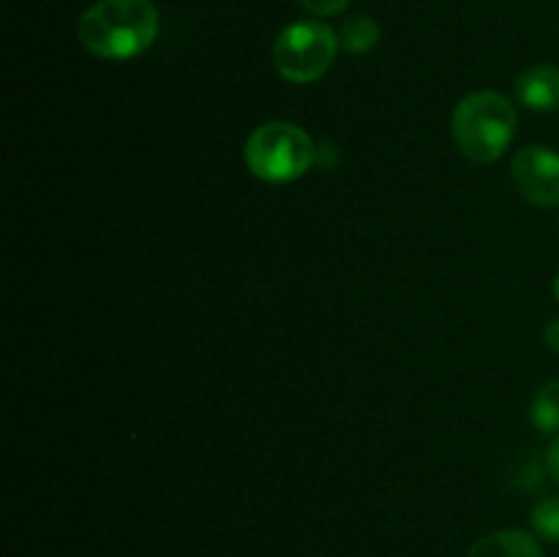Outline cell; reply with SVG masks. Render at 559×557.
Segmentation results:
<instances>
[{
  "instance_id": "cell-1",
  "label": "cell",
  "mask_w": 559,
  "mask_h": 557,
  "mask_svg": "<svg viewBox=\"0 0 559 557\" xmlns=\"http://www.w3.org/2000/svg\"><path fill=\"white\" fill-rule=\"evenodd\" d=\"M158 36V9L153 0H98L82 14L80 42L104 60H131Z\"/></svg>"
},
{
  "instance_id": "cell-2",
  "label": "cell",
  "mask_w": 559,
  "mask_h": 557,
  "mask_svg": "<svg viewBox=\"0 0 559 557\" xmlns=\"http://www.w3.org/2000/svg\"><path fill=\"white\" fill-rule=\"evenodd\" d=\"M516 107L502 93H469L456 104L451 118L453 142L459 151L478 164H491L511 147L516 137Z\"/></svg>"
},
{
  "instance_id": "cell-3",
  "label": "cell",
  "mask_w": 559,
  "mask_h": 557,
  "mask_svg": "<svg viewBox=\"0 0 559 557\" xmlns=\"http://www.w3.org/2000/svg\"><path fill=\"white\" fill-rule=\"evenodd\" d=\"M317 151L309 134L287 120L257 126L243 147L246 167L265 183H289L317 164Z\"/></svg>"
},
{
  "instance_id": "cell-4",
  "label": "cell",
  "mask_w": 559,
  "mask_h": 557,
  "mask_svg": "<svg viewBox=\"0 0 559 557\" xmlns=\"http://www.w3.org/2000/svg\"><path fill=\"white\" fill-rule=\"evenodd\" d=\"M338 52V33L322 22L304 20L284 27L273 47L276 71L293 85L317 82L333 66Z\"/></svg>"
},
{
  "instance_id": "cell-5",
  "label": "cell",
  "mask_w": 559,
  "mask_h": 557,
  "mask_svg": "<svg viewBox=\"0 0 559 557\" xmlns=\"http://www.w3.org/2000/svg\"><path fill=\"white\" fill-rule=\"evenodd\" d=\"M511 178L519 194L533 205H559V153L544 145L522 147L511 162Z\"/></svg>"
},
{
  "instance_id": "cell-6",
  "label": "cell",
  "mask_w": 559,
  "mask_h": 557,
  "mask_svg": "<svg viewBox=\"0 0 559 557\" xmlns=\"http://www.w3.org/2000/svg\"><path fill=\"white\" fill-rule=\"evenodd\" d=\"M516 98L535 112H555L559 109V69L540 63L522 71L516 80Z\"/></svg>"
},
{
  "instance_id": "cell-7",
  "label": "cell",
  "mask_w": 559,
  "mask_h": 557,
  "mask_svg": "<svg viewBox=\"0 0 559 557\" xmlns=\"http://www.w3.org/2000/svg\"><path fill=\"white\" fill-rule=\"evenodd\" d=\"M467 557H544L538 538L524 530H495L469 546Z\"/></svg>"
},
{
  "instance_id": "cell-8",
  "label": "cell",
  "mask_w": 559,
  "mask_h": 557,
  "mask_svg": "<svg viewBox=\"0 0 559 557\" xmlns=\"http://www.w3.org/2000/svg\"><path fill=\"white\" fill-rule=\"evenodd\" d=\"M380 44V25L371 16H349L338 31V47L349 55H366Z\"/></svg>"
},
{
  "instance_id": "cell-9",
  "label": "cell",
  "mask_w": 559,
  "mask_h": 557,
  "mask_svg": "<svg viewBox=\"0 0 559 557\" xmlns=\"http://www.w3.org/2000/svg\"><path fill=\"white\" fill-rule=\"evenodd\" d=\"M530 418L546 435H559V377L538 388L533 407H530Z\"/></svg>"
},
{
  "instance_id": "cell-10",
  "label": "cell",
  "mask_w": 559,
  "mask_h": 557,
  "mask_svg": "<svg viewBox=\"0 0 559 557\" xmlns=\"http://www.w3.org/2000/svg\"><path fill=\"white\" fill-rule=\"evenodd\" d=\"M530 522L538 538L559 544V497H544L530 513Z\"/></svg>"
},
{
  "instance_id": "cell-11",
  "label": "cell",
  "mask_w": 559,
  "mask_h": 557,
  "mask_svg": "<svg viewBox=\"0 0 559 557\" xmlns=\"http://www.w3.org/2000/svg\"><path fill=\"white\" fill-rule=\"evenodd\" d=\"M300 5L314 16H336L347 9L349 0H300Z\"/></svg>"
},
{
  "instance_id": "cell-12",
  "label": "cell",
  "mask_w": 559,
  "mask_h": 557,
  "mask_svg": "<svg viewBox=\"0 0 559 557\" xmlns=\"http://www.w3.org/2000/svg\"><path fill=\"white\" fill-rule=\"evenodd\" d=\"M546 467H549L551 481L559 486V435L551 440L549 451H546Z\"/></svg>"
},
{
  "instance_id": "cell-13",
  "label": "cell",
  "mask_w": 559,
  "mask_h": 557,
  "mask_svg": "<svg viewBox=\"0 0 559 557\" xmlns=\"http://www.w3.org/2000/svg\"><path fill=\"white\" fill-rule=\"evenodd\" d=\"M544 342H546V347L551 349V353L559 355V317H557V320H551L549 325H546Z\"/></svg>"
},
{
  "instance_id": "cell-14",
  "label": "cell",
  "mask_w": 559,
  "mask_h": 557,
  "mask_svg": "<svg viewBox=\"0 0 559 557\" xmlns=\"http://www.w3.org/2000/svg\"><path fill=\"white\" fill-rule=\"evenodd\" d=\"M555 295H557V300H559V273L555 276Z\"/></svg>"
}]
</instances>
